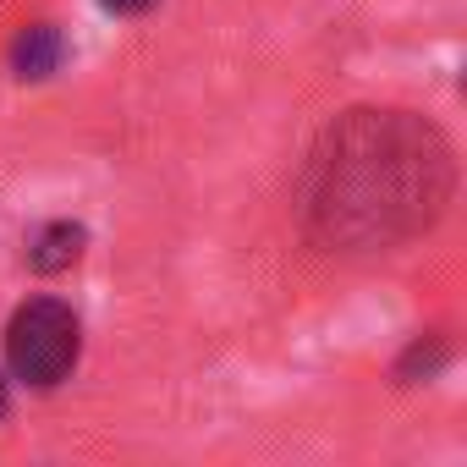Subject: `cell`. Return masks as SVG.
<instances>
[{
  "label": "cell",
  "mask_w": 467,
  "mask_h": 467,
  "mask_svg": "<svg viewBox=\"0 0 467 467\" xmlns=\"http://www.w3.org/2000/svg\"><path fill=\"white\" fill-rule=\"evenodd\" d=\"M462 187L451 132L412 105L336 110L292 182L303 248L336 265H385L445 225Z\"/></svg>",
  "instance_id": "obj_1"
},
{
  "label": "cell",
  "mask_w": 467,
  "mask_h": 467,
  "mask_svg": "<svg viewBox=\"0 0 467 467\" xmlns=\"http://www.w3.org/2000/svg\"><path fill=\"white\" fill-rule=\"evenodd\" d=\"M0 352H6V374L17 385L61 390L83 363V319L67 297H23L0 330Z\"/></svg>",
  "instance_id": "obj_2"
},
{
  "label": "cell",
  "mask_w": 467,
  "mask_h": 467,
  "mask_svg": "<svg viewBox=\"0 0 467 467\" xmlns=\"http://www.w3.org/2000/svg\"><path fill=\"white\" fill-rule=\"evenodd\" d=\"M67 56H72L67 28L50 23V17H39V23H23V28L12 34V45H6V72H12L17 83H50V78L67 67Z\"/></svg>",
  "instance_id": "obj_3"
},
{
  "label": "cell",
  "mask_w": 467,
  "mask_h": 467,
  "mask_svg": "<svg viewBox=\"0 0 467 467\" xmlns=\"http://www.w3.org/2000/svg\"><path fill=\"white\" fill-rule=\"evenodd\" d=\"M83 254H88V225H83V220H67V214L39 220L28 237H23V265H28L34 275H45V281L78 270Z\"/></svg>",
  "instance_id": "obj_4"
},
{
  "label": "cell",
  "mask_w": 467,
  "mask_h": 467,
  "mask_svg": "<svg viewBox=\"0 0 467 467\" xmlns=\"http://www.w3.org/2000/svg\"><path fill=\"white\" fill-rule=\"evenodd\" d=\"M445 368H451V336H445V330H418V336L396 352L390 379H396V385H429V379H440Z\"/></svg>",
  "instance_id": "obj_5"
},
{
  "label": "cell",
  "mask_w": 467,
  "mask_h": 467,
  "mask_svg": "<svg viewBox=\"0 0 467 467\" xmlns=\"http://www.w3.org/2000/svg\"><path fill=\"white\" fill-rule=\"evenodd\" d=\"M154 6H160V0H99L105 17H149Z\"/></svg>",
  "instance_id": "obj_6"
}]
</instances>
